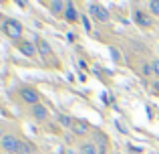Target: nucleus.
<instances>
[{"label": "nucleus", "instance_id": "nucleus-1", "mask_svg": "<svg viewBox=\"0 0 159 154\" xmlns=\"http://www.w3.org/2000/svg\"><path fill=\"white\" fill-rule=\"evenodd\" d=\"M2 31L6 32V37H10V39H14V41H22V32H24V28H22V24L18 22V20H14V18H6V22H4V27H2Z\"/></svg>", "mask_w": 159, "mask_h": 154}, {"label": "nucleus", "instance_id": "nucleus-2", "mask_svg": "<svg viewBox=\"0 0 159 154\" xmlns=\"http://www.w3.org/2000/svg\"><path fill=\"white\" fill-rule=\"evenodd\" d=\"M18 93H20V97H22V102H26L28 106H39V99H40V93L34 89V87H22V89H18Z\"/></svg>", "mask_w": 159, "mask_h": 154}, {"label": "nucleus", "instance_id": "nucleus-3", "mask_svg": "<svg viewBox=\"0 0 159 154\" xmlns=\"http://www.w3.org/2000/svg\"><path fill=\"white\" fill-rule=\"evenodd\" d=\"M0 144H2V148H4L8 154H16L20 140L16 138V136H12V134H4L2 138H0Z\"/></svg>", "mask_w": 159, "mask_h": 154}, {"label": "nucleus", "instance_id": "nucleus-4", "mask_svg": "<svg viewBox=\"0 0 159 154\" xmlns=\"http://www.w3.org/2000/svg\"><path fill=\"white\" fill-rule=\"evenodd\" d=\"M89 12H91V16H93L95 20H99V22H107L109 20V12L105 10V6H101V4H91Z\"/></svg>", "mask_w": 159, "mask_h": 154}, {"label": "nucleus", "instance_id": "nucleus-5", "mask_svg": "<svg viewBox=\"0 0 159 154\" xmlns=\"http://www.w3.org/2000/svg\"><path fill=\"white\" fill-rule=\"evenodd\" d=\"M18 51L22 53L24 57H30V59H34V55H36L34 43H32V41H26V39H22V41L18 43Z\"/></svg>", "mask_w": 159, "mask_h": 154}, {"label": "nucleus", "instance_id": "nucleus-6", "mask_svg": "<svg viewBox=\"0 0 159 154\" xmlns=\"http://www.w3.org/2000/svg\"><path fill=\"white\" fill-rule=\"evenodd\" d=\"M36 51H39V53H40V57H44V59H48V57L52 55L51 45H48L44 39H36Z\"/></svg>", "mask_w": 159, "mask_h": 154}, {"label": "nucleus", "instance_id": "nucleus-7", "mask_svg": "<svg viewBox=\"0 0 159 154\" xmlns=\"http://www.w3.org/2000/svg\"><path fill=\"white\" fill-rule=\"evenodd\" d=\"M30 116H32L34 120H47V116H48V110L43 106V103H39V106L30 107Z\"/></svg>", "mask_w": 159, "mask_h": 154}, {"label": "nucleus", "instance_id": "nucleus-8", "mask_svg": "<svg viewBox=\"0 0 159 154\" xmlns=\"http://www.w3.org/2000/svg\"><path fill=\"white\" fill-rule=\"evenodd\" d=\"M135 22L139 24V27H143V28L151 27V18H149V14H145L143 10H135Z\"/></svg>", "mask_w": 159, "mask_h": 154}, {"label": "nucleus", "instance_id": "nucleus-9", "mask_svg": "<svg viewBox=\"0 0 159 154\" xmlns=\"http://www.w3.org/2000/svg\"><path fill=\"white\" fill-rule=\"evenodd\" d=\"M73 132L77 136H85L87 132H89V124L85 122V120H75V124H73Z\"/></svg>", "mask_w": 159, "mask_h": 154}, {"label": "nucleus", "instance_id": "nucleus-10", "mask_svg": "<svg viewBox=\"0 0 159 154\" xmlns=\"http://www.w3.org/2000/svg\"><path fill=\"white\" fill-rule=\"evenodd\" d=\"M48 6H51V12H52V14H54V16H58V14H65L62 10L66 8V4H65V2H61V0H52Z\"/></svg>", "mask_w": 159, "mask_h": 154}, {"label": "nucleus", "instance_id": "nucleus-11", "mask_svg": "<svg viewBox=\"0 0 159 154\" xmlns=\"http://www.w3.org/2000/svg\"><path fill=\"white\" fill-rule=\"evenodd\" d=\"M65 18L69 20V22H73V20L77 18V10H75V4H73V2H66V8H65Z\"/></svg>", "mask_w": 159, "mask_h": 154}, {"label": "nucleus", "instance_id": "nucleus-12", "mask_svg": "<svg viewBox=\"0 0 159 154\" xmlns=\"http://www.w3.org/2000/svg\"><path fill=\"white\" fill-rule=\"evenodd\" d=\"M16 154H32V146L28 142H24V140H20L18 144V150H16Z\"/></svg>", "mask_w": 159, "mask_h": 154}, {"label": "nucleus", "instance_id": "nucleus-13", "mask_svg": "<svg viewBox=\"0 0 159 154\" xmlns=\"http://www.w3.org/2000/svg\"><path fill=\"white\" fill-rule=\"evenodd\" d=\"M81 154H99V150H97L95 144L87 142V144H83V146H81Z\"/></svg>", "mask_w": 159, "mask_h": 154}, {"label": "nucleus", "instance_id": "nucleus-14", "mask_svg": "<svg viewBox=\"0 0 159 154\" xmlns=\"http://www.w3.org/2000/svg\"><path fill=\"white\" fill-rule=\"evenodd\" d=\"M58 122H61V126H65V128H73L75 120L70 118V116H65V114H61V116H58Z\"/></svg>", "mask_w": 159, "mask_h": 154}, {"label": "nucleus", "instance_id": "nucleus-15", "mask_svg": "<svg viewBox=\"0 0 159 154\" xmlns=\"http://www.w3.org/2000/svg\"><path fill=\"white\" fill-rule=\"evenodd\" d=\"M147 10L151 12L153 16H159V0H151V2H147Z\"/></svg>", "mask_w": 159, "mask_h": 154}, {"label": "nucleus", "instance_id": "nucleus-16", "mask_svg": "<svg viewBox=\"0 0 159 154\" xmlns=\"http://www.w3.org/2000/svg\"><path fill=\"white\" fill-rule=\"evenodd\" d=\"M151 69H153V75L159 77V59H155V61L151 63Z\"/></svg>", "mask_w": 159, "mask_h": 154}, {"label": "nucleus", "instance_id": "nucleus-17", "mask_svg": "<svg viewBox=\"0 0 159 154\" xmlns=\"http://www.w3.org/2000/svg\"><path fill=\"white\" fill-rule=\"evenodd\" d=\"M149 73H153V69H151V65L145 63V65H143V75H149Z\"/></svg>", "mask_w": 159, "mask_h": 154}, {"label": "nucleus", "instance_id": "nucleus-18", "mask_svg": "<svg viewBox=\"0 0 159 154\" xmlns=\"http://www.w3.org/2000/svg\"><path fill=\"white\" fill-rule=\"evenodd\" d=\"M151 89H153V93H157V95H159V79H157V81H153Z\"/></svg>", "mask_w": 159, "mask_h": 154}, {"label": "nucleus", "instance_id": "nucleus-19", "mask_svg": "<svg viewBox=\"0 0 159 154\" xmlns=\"http://www.w3.org/2000/svg\"><path fill=\"white\" fill-rule=\"evenodd\" d=\"M111 55H113V59H119V51L115 47H111Z\"/></svg>", "mask_w": 159, "mask_h": 154}, {"label": "nucleus", "instance_id": "nucleus-20", "mask_svg": "<svg viewBox=\"0 0 159 154\" xmlns=\"http://www.w3.org/2000/svg\"><path fill=\"white\" fill-rule=\"evenodd\" d=\"M83 24H85V28H87V31H91V27H89V20H87L85 16H83Z\"/></svg>", "mask_w": 159, "mask_h": 154}, {"label": "nucleus", "instance_id": "nucleus-21", "mask_svg": "<svg viewBox=\"0 0 159 154\" xmlns=\"http://www.w3.org/2000/svg\"><path fill=\"white\" fill-rule=\"evenodd\" d=\"M4 22H6V20L2 18V12H0V27H4Z\"/></svg>", "mask_w": 159, "mask_h": 154}]
</instances>
